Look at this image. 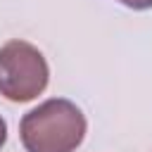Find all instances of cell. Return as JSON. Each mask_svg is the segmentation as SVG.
<instances>
[{
    "label": "cell",
    "instance_id": "obj_1",
    "mask_svg": "<svg viewBox=\"0 0 152 152\" xmlns=\"http://www.w3.org/2000/svg\"><path fill=\"white\" fill-rule=\"evenodd\" d=\"M19 135L26 152H74L86 138V116L71 100L52 97L24 114Z\"/></svg>",
    "mask_w": 152,
    "mask_h": 152
},
{
    "label": "cell",
    "instance_id": "obj_2",
    "mask_svg": "<svg viewBox=\"0 0 152 152\" xmlns=\"http://www.w3.org/2000/svg\"><path fill=\"white\" fill-rule=\"evenodd\" d=\"M50 78L43 52L26 40H10L0 48V95L10 102L38 97Z\"/></svg>",
    "mask_w": 152,
    "mask_h": 152
},
{
    "label": "cell",
    "instance_id": "obj_3",
    "mask_svg": "<svg viewBox=\"0 0 152 152\" xmlns=\"http://www.w3.org/2000/svg\"><path fill=\"white\" fill-rule=\"evenodd\" d=\"M119 2L131 10H150L152 7V0H119Z\"/></svg>",
    "mask_w": 152,
    "mask_h": 152
},
{
    "label": "cell",
    "instance_id": "obj_4",
    "mask_svg": "<svg viewBox=\"0 0 152 152\" xmlns=\"http://www.w3.org/2000/svg\"><path fill=\"white\" fill-rule=\"evenodd\" d=\"M5 140H7V124H5V119L0 116V147L5 145Z\"/></svg>",
    "mask_w": 152,
    "mask_h": 152
}]
</instances>
